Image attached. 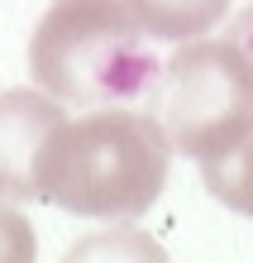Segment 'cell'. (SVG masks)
Wrapping results in <instances>:
<instances>
[{
  "mask_svg": "<svg viewBox=\"0 0 253 263\" xmlns=\"http://www.w3.org/2000/svg\"><path fill=\"white\" fill-rule=\"evenodd\" d=\"M29 72L62 105H129L163 67L124 0H57L29 39Z\"/></svg>",
  "mask_w": 253,
  "mask_h": 263,
  "instance_id": "7a4b0ae2",
  "label": "cell"
},
{
  "mask_svg": "<svg viewBox=\"0 0 253 263\" xmlns=\"http://www.w3.org/2000/svg\"><path fill=\"white\" fill-rule=\"evenodd\" d=\"M129 14L144 24L148 39H167V43H186L201 39L225 20L229 0H124Z\"/></svg>",
  "mask_w": 253,
  "mask_h": 263,
  "instance_id": "5b68a950",
  "label": "cell"
},
{
  "mask_svg": "<svg viewBox=\"0 0 253 263\" xmlns=\"http://www.w3.org/2000/svg\"><path fill=\"white\" fill-rule=\"evenodd\" d=\"M62 101L34 86H14L0 96V196L5 201H43V173L57 144Z\"/></svg>",
  "mask_w": 253,
  "mask_h": 263,
  "instance_id": "277c9868",
  "label": "cell"
},
{
  "mask_svg": "<svg viewBox=\"0 0 253 263\" xmlns=\"http://www.w3.org/2000/svg\"><path fill=\"white\" fill-rule=\"evenodd\" d=\"M34 230H29V220L20 211L0 206V263H29L34 258Z\"/></svg>",
  "mask_w": 253,
  "mask_h": 263,
  "instance_id": "52a82bcc",
  "label": "cell"
},
{
  "mask_svg": "<svg viewBox=\"0 0 253 263\" xmlns=\"http://www.w3.org/2000/svg\"><path fill=\"white\" fill-rule=\"evenodd\" d=\"M172 139L148 110L101 105L67 120L48 153L43 201L86 220H139L167 182Z\"/></svg>",
  "mask_w": 253,
  "mask_h": 263,
  "instance_id": "6da1fadb",
  "label": "cell"
},
{
  "mask_svg": "<svg viewBox=\"0 0 253 263\" xmlns=\"http://www.w3.org/2000/svg\"><path fill=\"white\" fill-rule=\"evenodd\" d=\"M153 115L196 163L253 134V63L234 39H186L153 82Z\"/></svg>",
  "mask_w": 253,
  "mask_h": 263,
  "instance_id": "3957f363",
  "label": "cell"
},
{
  "mask_svg": "<svg viewBox=\"0 0 253 263\" xmlns=\"http://www.w3.org/2000/svg\"><path fill=\"white\" fill-rule=\"evenodd\" d=\"M229 39L239 43V48L248 53V63H253V10H244L239 20H234V29H229Z\"/></svg>",
  "mask_w": 253,
  "mask_h": 263,
  "instance_id": "ba28073f",
  "label": "cell"
},
{
  "mask_svg": "<svg viewBox=\"0 0 253 263\" xmlns=\"http://www.w3.org/2000/svg\"><path fill=\"white\" fill-rule=\"evenodd\" d=\"M201 177H205V187H210V196L220 206H229L234 215H248L253 220V134L244 144H234L229 153L205 158Z\"/></svg>",
  "mask_w": 253,
  "mask_h": 263,
  "instance_id": "8992f818",
  "label": "cell"
}]
</instances>
